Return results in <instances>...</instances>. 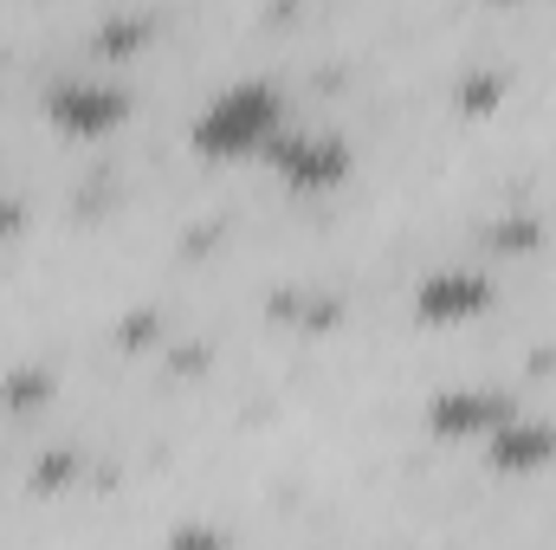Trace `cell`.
Returning a JSON list of instances; mask_svg holds the SVG:
<instances>
[{
    "instance_id": "cell-1",
    "label": "cell",
    "mask_w": 556,
    "mask_h": 550,
    "mask_svg": "<svg viewBox=\"0 0 556 550\" xmlns=\"http://www.w3.org/2000/svg\"><path fill=\"white\" fill-rule=\"evenodd\" d=\"M285 124H291V104H285V91H278L273 78H233V85H220V91L194 111L188 149H194L201 162H260L266 142H273Z\"/></svg>"
},
{
    "instance_id": "cell-2",
    "label": "cell",
    "mask_w": 556,
    "mask_h": 550,
    "mask_svg": "<svg viewBox=\"0 0 556 550\" xmlns=\"http://www.w3.org/2000/svg\"><path fill=\"white\" fill-rule=\"evenodd\" d=\"M260 162L278 175V188L298 195V201L337 195V188L356 175V149H350V137H337V130H298V124H285V130L266 142Z\"/></svg>"
},
{
    "instance_id": "cell-3",
    "label": "cell",
    "mask_w": 556,
    "mask_h": 550,
    "mask_svg": "<svg viewBox=\"0 0 556 550\" xmlns=\"http://www.w3.org/2000/svg\"><path fill=\"white\" fill-rule=\"evenodd\" d=\"M46 124L72 142H104L130 124V91L111 78H52L46 85Z\"/></svg>"
},
{
    "instance_id": "cell-4",
    "label": "cell",
    "mask_w": 556,
    "mask_h": 550,
    "mask_svg": "<svg viewBox=\"0 0 556 550\" xmlns=\"http://www.w3.org/2000/svg\"><path fill=\"white\" fill-rule=\"evenodd\" d=\"M485 311H492V278L472 266H446L415 285V324H427V330H459Z\"/></svg>"
},
{
    "instance_id": "cell-5",
    "label": "cell",
    "mask_w": 556,
    "mask_h": 550,
    "mask_svg": "<svg viewBox=\"0 0 556 550\" xmlns=\"http://www.w3.org/2000/svg\"><path fill=\"white\" fill-rule=\"evenodd\" d=\"M485 466L505 473V479H525V473H544L556 460V421H531V414H511L498 421L485 440H479Z\"/></svg>"
},
{
    "instance_id": "cell-6",
    "label": "cell",
    "mask_w": 556,
    "mask_h": 550,
    "mask_svg": "<svg viewBox=\"0 0 556 550\" xmlns=\"http://www.w3.org/2000/svg\"><path fill=\"white\" fill-rule=\"evenodd\" d=\"M511 396H498V389H440L433 402H427V427L440 434V440H466V447H479L498 421H511Z\"/></svg>"
},
{
    "instance_id": "cell-7",
    "label": "cell",
    "mask_w": 556,
    "mask_h": 550,
    "mask_svg": "<svg viewBox=\"0 0 556 550\" xmlns=\"http://www.w3.org/2000/svg\"><path fill=\"white\" fill-rule=\"evenodd\" d=\"M142 46V20H111L98 33V52H137Z\"/></svg>"
},
{
    "instance_id": "cell-8",
    "label": "cell",
    "mask_w": 556,
    "mask_h": 550,
    "mask_svg": "<svg viewBox=\"0 0 556 550\" xmlns=\"http://www.w3.org/2000/svg\"><path fill=\"white\" fill-rule=\"evenodd\" d=\"M531 240H538L531 221H498V227H492V247H505V253H525Z\"/></svg>"
}]
</instances>
